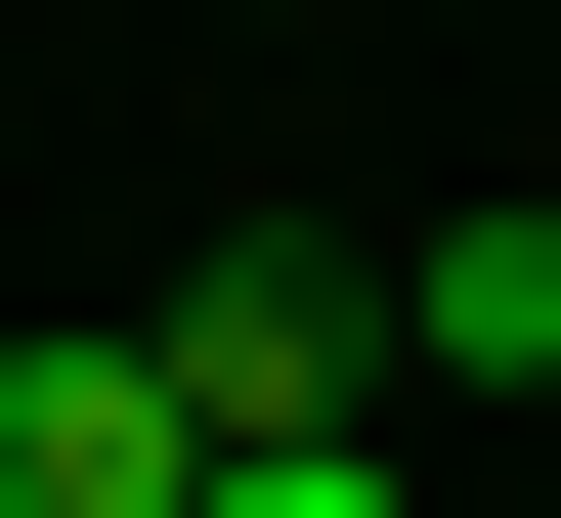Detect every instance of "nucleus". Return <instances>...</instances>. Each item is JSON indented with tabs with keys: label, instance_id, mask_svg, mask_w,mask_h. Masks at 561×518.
Here are the masks:
<instances>
[{
	"label": "nucleus",
	"instance_id": "5",
	"mask_svg": "<svg viewBox=\"0 0 561 518\" xmlns=\"http://www.w3.org/2000/svg\"><path fill=\"white\" fill-rule=\"evenodd\" d=\"M260 44H302V0H260Z\"/></svg>",
	"mask_w": 561,
	"mask_h": 518
},
{
	"label": "nucleus",
	"instance_id": "1",
	"mask_svg": "<svg viewBox=\"0 0 561 518\" xmlns=\"http://www.w3.org/2000/svg\"><path fill=\"white\" fill-rule=\"evenodd\" d=\"M130 346H173V433H216V475H260V433H389V260H302V217H216Z\"/></svg>",
	"mask_w": 561,
	"mask_h": 518
},
{
	"label": "nucleus",
	"instance_id": "4",
	"mask_svg": "<svg viewBox=\"0 0 561 518\" xmlns=\"http://www.w3.org/2000/svg\"><path fill=\"white\" fill-rule=\"evenodd\" d=\"M216 518H432V475H389V433H260V475H216Z\"/></svg>",
	"mask_w": 561,
	"mask_h": 518
},
{
	"label": "nucleus",
	"instance_id": "3",
	"mask_svg": "<svg viewBox=\"0 0 561 518\" xmlns=\"http://www.w3.org/2000/svg\"><path fill=\"white\" fill-rule=\"evenodd\" d=\"M389 389H561V217H432L389 260Z\"/></svg>",
	"mask_w": 561,
	"mask_h": 518
},
{
	"label": "nucleus",
	"instance_id": "2",
	"mask_svg": "<svg viewBox=\"0 0 561 518\" xmlns=\"http://www.w3.org/2000/svg\"><path fill=\"white\" fill-rule=\"evenodd\" d=\"M0 518H216V433H173L130 302H87V346H0Z\"/></svg>",
	"mask_w": 561,
	"mask_h": 518
}]
</instances>
